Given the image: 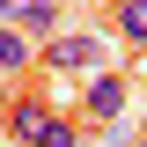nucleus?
Wrapping results in <instances>:
<instances>
[{
	"label": "nucleus",
	"mask_w": 147,
	"mask_h": 147,
	"mask_svg": "<svg viewBox=\"0 0 147 147\" xmlns=\"http://www.w3.org/2000/svg\"><path fill=\"white\" fill-rule=\"evenodd\" d=\"M37 37L30 30H15V22H0V74H22V66H37V52H30Z\"/></svg>",
	"instance_id": "4"
},
{
	"label": "nucleus",
	"mask_w": 147,
	"mask_h": 147,
	"mask_svg": "<svg viewBox=\"0 0 147 147\" xmlns=\"http://www.w3.org/2000/svg\"><path fill=\"white\" fill-rule=\"evenodd\" d=\"M125 74H88V88H81V110H88V118H103V125H110V118H125Z\"/></svg>",
	"instance_id": "3"
},
{
	"label": "nucleus",
	"mask_w": 147,
	"mask_h": 147,
	"mask_svg": "<svg viewBox=\"0 0 147 147\" xmlns=\"http://www.w3.org/2000/svg\"><path fill=\"white\" fill-rule=\"evenodd\" d=\"M110 30L125 44H147V0H110Z\"/></svg>",
	"instance_id": "5"
},
{
	"label": "nucleus",
	"mask_w": 147,
	"mask_h": 147,
	"mask_svg": "<svg viewBox=\"0 0 147 147\" xmlns=\"http://www.w3.org/2000/svg\"><path fill=\"white\" fill-rule=\"evenodd\" d=\"M59 15H66V7H44V0H30V7H22V22H15V30H30L37 44H52V37H59Z\"/></svg>",
	"instance_id": "6"
},
{
	"label": "nucleus",
	"mask_w": 147,
	"mask_h": 147,
	"mask_svg": "<svg viewBox=\"0 0 147 147\" xmlns=\"http://www.w3.org/2000/svg\"><path fill=\"white\" fill-rule=\"evenodd\" d=\"M44 7H66V0H44Z\"/></svg>",
	"instance_id": "7"
},
{
	"label": "nucleus",
	"mask_w": 147,
	"mask_h": 147,
	"mask_svg": "<svg viewBox=\"0 0 147 147\" xmlns=\"http://www.w3.org/2000/svg\"><path fill=\"white\" fill-rule=\"evenodd\" d=\"M103 59H110V37H96V30H59L52 44H37L44 74H96Z\"/></svg>",
	"instance_id": "1"
},
{
	"label": "nucleus",
	"mask_w": 147,
	"mask_h": 147,
	"mask_svg": "<svg viewBox=\"0 0 147 147\" xmlns=\"http://www.w3.org/2000/svg\"><path fill=\"white\" fill-rule=\"evenodd\" d=\"M7 132H15L22 147H44L59 132V110L44 103V96H7Z\"/></svg>",
	"instance_id": "2"
}]
</instances>
